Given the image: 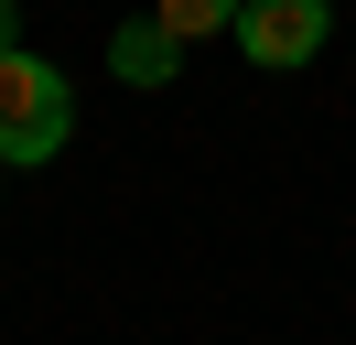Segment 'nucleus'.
I'll return each instance as SVG.
<instances>
[{
  "instance_id": "obj_1",
  "label": "nucleus",
  "mask_w": 356,
  "mask_h": 345,
  "mask_svg": "<svg viewBox=\"0 0 356 345\" xmlns=\"http://www.w3.org/2000/svg\"><path fill=\"white\" fill-rule=\"evenodd\" d=\"M76 141V86L54 76L44 54H0V162H54Z\"/></svg>"
},
{
  "instance_id": "obj_2",
  "label": "nucleus",
  "mask_w": 356,
  "mask_h": 345,
  "mask_svg": "<svg viewBox=\"0 0 356 345\" xmlns=\"http://www.w3.org/2000/svg\"><path fill=\"white\" fill-rule=\"evenodd\" d=\"M334 33V0H248L238 11V54L270 65V76H291V65H313Z\"/></svg>"
},
{
  "instance_id": "obj_3",
  "label": "nucleus",
  "mask_w": 356,
  "mask_h": 345,
  "mask_svg": "<svg viewBox=\"0 0 356 345\" xmlns=\"http://www.w3.org/2000/svg\"><path fill=\"white\" fill-rule=\"evenodd\" d=\"M108 65H119V76H130V86H173V76H184V43L162 33L152 11H130V22H119V33H108Z\"/></svg>"
},
{
  "instance_id": "obj_4",
  "label": "nucleus",
  "mask_w": 356,
  "mask_h": 345,
  "mask_svg": "<svg viewBox=\"0 0 356 345\" xmlns=\"http://www.w3.org/2000/svg\"><path fill=\"white\" fill-rule=\"evenodd\" d=\"M238 11H248V0H152V22H162L173 43H205V33H238Z\"/></svg>"
},
{
  "instance_id": "obj_5",
  "label": "nucleus",
  "mask_w": 356,
  "mask_h": 345,
  "mask_svg": "<svg viewBox=\"0 0 356 345\" xmlns=\"http://www.w3.org/2000/svg\"><path fill=\"white\" fill-rule=\"evenodd\" d=\"M11 22H22V11H11V0H0V54H11V43H22V33H11Z\"/></svg>"
}]
</instances>
